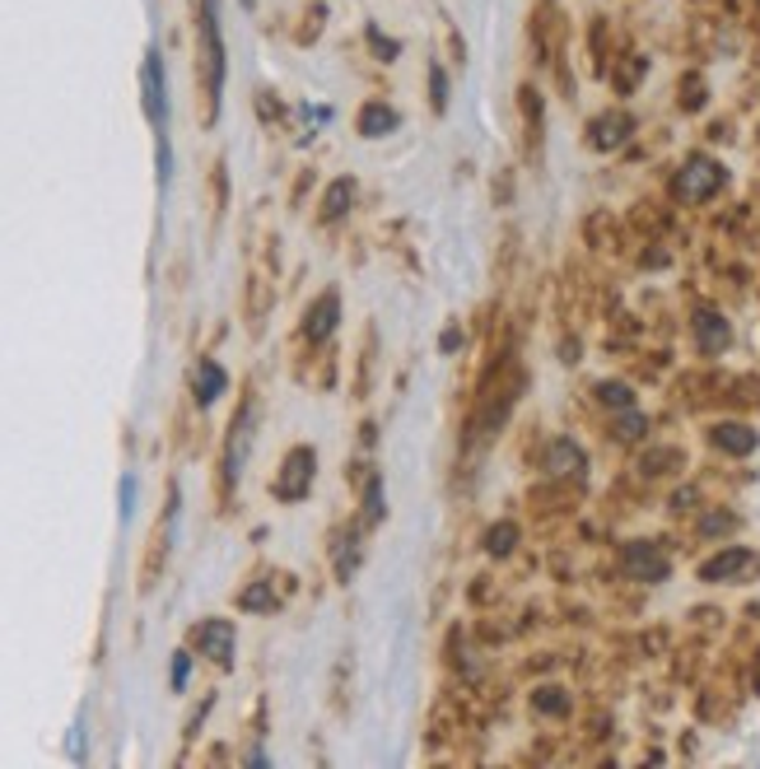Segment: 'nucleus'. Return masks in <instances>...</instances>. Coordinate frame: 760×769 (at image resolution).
Instances as JSON below:
<instances>
[{
  "label": "nucleus",
  "instance_id": "dca6fc26",
  "mask_svg": "<svg viewBox=\"0 0 760 769\" xmlns=\"http://www.w3.org/2000/svg\"><path fill=\"white\" fill-rule=\"evenodd\" d=\"M355 177H337L327 192H322V219H341L346 211H350V201H355Z\"/></svg>",
  "mask_w": 760,
  "mask_h": 769
},
{
  "label": "nucleus",
  "instance_id": "f8f14e48",
  "mask_svg": "<svg viewBox=\"0 0 760 769\" xmlns=\"http://www.w3.org/2000/svg\"><path fill=\"white\" fill-rule=\"evenodd\" d=\"M630 131H635V122L625 117V112H607V117H597V122L588 126V141H593L597 150H616Z\"/></svg>",
  "mask_w": 760,
  "mask_h": 769
},
{
  "label": "nucleus",
  "instance_id": "a878e982",
  "mask_svg": "<svg viewBox=\"0 0 760 769\" xmlns=\"http://www.w3.org/2000/svg\"><path fill=\"white\" fill-rule=\"evenodd\" d=\"M187 671H192L187 653H173V690H183V686H187Z\"/></svg>",
  "mask_w": 760,
  "mask_h": 769
},
{
  "label": "nucleus",
  "instance_id": "39448f33",
  "mask_svg": "<svg viewBox=\"0 0 760 769\" xmlns=\"http://www.w3.org/2000/svg\"><path fill=\"white\" fill-rule=\"evenodd\" d=\"M141 94H145V112L154 131L164 135V122H168V94H164V61L160 52H145V65H141Z\"/></svg>",
  "mask_w": 760,
  "mask_h": 769
},
{
  "label": "nucleus",
  "instance_id": "7ed1b4c3",
  "mask_svg": "<svg viewBox=\"0 0 760 769\" xmlns=\"http://www.w3.org/2000/svg\"><path fill=\"white\" fill-rule=\"evenodd\" d=\"M173 509H177V494L168 500L164 517H160V523H154V532H150V551H145V564H141V593H154V583H160V574H164L168 536H173Z\"/></svg>",
  "mask_w": 760,
  "mask_h": 769
},
{
  "label": "nucleus",
  "instance_id": "412c9836",
  "mask_svg": "<svg viewBox=\"0 0 760 769\" xmlns=\"http://www.w3.org/2000/svg\"><path fill=\"white\" fill-rule=\"evenodd\" d=\"M364 517L369 523H383V476L378 471L364 476Z\"/></svg>",
  "mask_w": 760,
  "mask_h": 769
},
{
  "label": "nucleus",
  "instance_id": "f257e3e1",
  "mask_svg": "<svg viewBox=\"0 0 760 769\" xmlns=\"http://www.w3.org/2000/svg\"><path fill=\"white\" fill-rule=\"evenodd\" d=\"M219 89H225V42H219L215 0L201 6V94H206V122L219 112Z\"/></svg>",
  "mask_w": 760,
  "mask_h": 769
},
{
  "label": "nucleus",
  "instance_id": "b1692460",
  "mask_svg": "<svg viewBox=\"0 0 760 769\" xmlns=\"http://www.w3.org/2000/svg\"><path fill=\"white\" fill-rule=\"evenodd\" d=\"M536 709H542V714H565L569 709V699H565V690H536Z\"/></svg>",
  "mask_w": 760,
  "mask_h": 769
},
{
  "label": "nucleus",
  "instance_id": "6e6552de",
  "mask_svg": "<svg viewBox=\"0 0 760 769\" xmlns=\"http://www.w3.org/2000/svg\"><path fill=\"white\" fill-rule=\"evenodd\" d=\"M196 648L206 653V658H215L219 667L234 663V625L229 621H201L196 625Z\"/></svg>",
  "mask_w": 760,
  "mask_h": 769
},
{
  "label": "nucleus",
  "instance_id": "9d476101",
  "mask_svg": "<svg viewBox=\"0 0 760 769\" xmlns=\"http://www.w3.org/2000/svg\"><path fill=\"white\" fill-rule=\"evenodd\" d=\"M546 471H551V476H569V481H578V476L588 471V458L578 452V443L555 439V443L546 448Z\"/></svg>",
  "mask_w": 760,
  "mask_h": 769
},
{
  "label": "nucleus",
  "instance_id": "5701e85b",
  "mask_svg": "<svg viewBox=\"0 0 760 769\" xmlns=\"http://www.w3.org/2000/svg\"><path fill=\"white\" fill-rule=\"evenodd\" d=\"M430 107H434V112L449 107V75H443V65H439V61L430 65Z\"/></svg>",
  "mask_w": 760,
  "mask_h": 769
},
{
  "label": "nucleus",
  "instance_id": "c85d7f7f",
  "mask_svg": "<svg viewBox=\"0 0 760 769\" xmlns=\"http://www.w3.org/2000/svg\"><path fill=\"white\" fill-rule=\"evenodd\" d=\"M756 690H760V663H756Z\"/></svg>",
  "mask_w": 760,
  "mask_h": 769
},
{
  "label": "nucleus",
  "instance_id": "4be33fe9",
  "mask_svg": "<svg viewBox=\"0 0 760 769\" xmlns=\"http://www.w3.org/2000/svg\"><path fill=\"white\" fill-rule=\"evenodd\" d=\"M513 546H518V527H513V523H495L485 532V551L490 555H509Z\"/></svg>",
  "mask_w": 760,
  "mask_h": 769
},
{
  "label": "nucleus",
  "instance_id": "aec40b11",
  "mask_svg": "<svg viewBox=\"0 0 760 769\" xmlns=\"http://www.w3.org/2000/svg\"><path fill=\"white\" fill-rule=\"evenodd\" d=\"M238 606L243 611H276V587L271 583H248L238 593Z\"/></svg>",
  "mask_w": 760,
  "mask_h": 769
},
{
  "label": "nucleus",
  "instance_id": "ddd939ff",
  "mask_svg": "<svg viewBox=\"0 0 760 769\" xmlns=\"http://www.w3.org/2000/svg\"><path fill=\"white\" fill-rule=\"evenodd\" d=\"M355 126H360V135H369V141H378V135H392V131H397V107H388V103L373 99V103L360 107Z\"/></svg>",
  "mask_w": 760,
  "mask_h": 769
},
{
  "label": "nucleus",
  "instance_id": "a211bd4d",
  "mask_svg": "<svg viewBox=\"0 0 760 769\" xmlns=\"http://www.w3.org/2000/svg\"><path fill=\"white\" fill-rule=\"evenodd\" d=\"M518 107H523V122H527V150L536 160V145H542V99H536V89H523Z\"/></svg>",
  "mask_w": 760,
  "mask_h": 769
},
{
  "label": "nucleus",
  "instance_id": "1a4fd4ad",
  "mask_svg": "<svg viewBox=\"0 0 760 769\" xmlns=\"http://www.w3.org/2000/svg\"><path fill=\"white\" fill-rule=\"evenodd\" d=\"M248 429H253V406H243V411L234 416L229 424V452H225V485L238 481L243 471V452H248Z\"/></svg>",
  "mask_w": 760,
  "mask_h": 769
},
{
  "label": "nucleus",
  "instance_id": "f3484780",
  "mask_svg": "<svg viewBox=\"0 0 760 769\" xmlns=\"http://www.w3.org/2000/svg\"><path fill=\"white\" fill-rule=\"evenodd\" d=\"M713 443H719L723 452H732V458H747V452L756 448V434L747 424H719L713 429Z\"/></svg>",
  "mask_w": 760,
  "mask_h": 769
},
{
  "label": "nucleus",
  "instance_id": "20e7f679",
  "mask_svg": "<svg viewBox=\"0 0 760 769\" xmlns=\"http://www.w3.org/2000/svg\"><path fill=\"white\" fill-rule=\"evenodd\" d=\"M312 466H318V458H312V448H295V452H285L280 476H276V494H280V500H304L308 485H312Z\"/></svg>",
  "mask_w": 760,
  "mask_h": 769
},
{
  "label": "nucleus",
  "instance_id": "2eb2a0df",
  "mask_svg": "<svg viewBox=\"0 0 760 769\" xmlns=\"http://www.w3.org/2000/svg\"><path fill=\"white\" fill-rule=\"evenodd\" d=\"M728 322L719 318V312H696V341H700V350H709V355H719L723 346H728Z\"/></svg>",
  "mask_w": 760,
  "mask_h": 769
},
{
  "label": "nucleus",
  "instance_id": "f03ea898",
  "mask_svg": "<svg viewBox=\"0 0 760 769\" xmlns=\"http://www.w3.org/2000/svg\"><path fill=\"white\" fill-rule=\"evenodd\" d=\"M719 187H723V164L705 160V154H696V160H690V164L677 173V196L690 201V206H700V201L719 196Z\"/></svg>",
  "mask_w": 760,
  "mask_h": 769
},
{
  "label": "nucleus",
  "instance_id": "6ab92c4d",
  "mask_svg": "<svg viewBox=\"0 0 760 769\" xmlns=\"http://www.w3.org/2000/svg\"><path fill=\"white\" fill-rule=\"evenodd\" d=\"M355 560H360V532L346 527L341 541H337V578H341V583L355 574Z\"/></svg>",
  "mask_w": 760,
  "mask_h": 769
},
{
  "label": "nucleus",
  "instance_id": "bb28decb",
  "mask_svg": "<svg viewBox=\"0 0 760 769\" xmlns=\"http://www.w3.org/2000/svg\"><path fill=\"white\" fill-rule=\"evenodd\" d=\"M369 42H373V52L383 57V61H392V57H397V42H388V38L378 33V29H369Z\"/></svg>",
  "mask_w": 760,
  "mask_h": 769
},
{
  "label": "nucleus",
  "instance_id": "4468645a",
  "mask_svg": "<svg viewBox=\"0 0 760 769\" xmlns=\"http://www.w3.org/2000/svg\"><path fill=\"white\" fill-rule=\"evenodd\" d=\"M225 369H219L215 365V359H201V365H196V378H192V388H196V401L201 406H210L215 397H225Z\"/></svg>",
  "mask_w": 760,
  "mask_h": 769
},
{
  "label": "nucleus",
  "instance_id": "423d86ee",
  "mask_svg": "<svg viewBox=\"0 0 760 769\" xmlns=\"http://www.w3.org/2000/svg\"><path fill=\"white\" fill-rule=\"evenodd\" d=\"M625 574H635L639 583H663L667 578V560L654 541H630L625 546Z\"/></svg>",
  "mask_w": 760,
  "mask_h": 769
},
{
  "label": "nucleus",
  "instance_id": "393cba45",
  "mask_svg": "<svg viewBox=\"0 0 760 769\" xmlns=\"http://www.w3.org/2000/svg\"><path fill=\"white\" fill-rule=\"evenodd\" d=\"M597 397L602 401H607V406H620V411H630V388H620V382H602V388H597Z\"/></svg>",
  "mask_w": 760,
  "mask_h": 769
},
{
  "label": "nucleus",
  "instance_id": "cd10ccee",
  "mask_svg": "<svg viewBox=\"0 0 760 769\" xmlns=\"http://www.w3.org/2000/svg\"><path fill=\"white\" fill-rule=\"evenodd\" d=\"M732 517H705V532H728Z\"/></svg>",
  "mask_w": 760,
  "mask_h": 769
},
{
  "label": "nucleus",
  "instance_id": "0eeeda50",
  "mask_svg": "<svg viewBox=\"0 0 760 769\" xmlns=\"http://www.w3.org/2000/svg\"><path fill=\"white\" fill-rule=\"evenodd\" d=\"M751 570H756V555L747 546H728V551H719L713 560L700 564V578L705 583H728V578H742Z\"/></svg>",
  "mask_w": 760,
  "mask_h": 769
},
{
  "label": "nucleus",
  "instance_id": "9b49d317",
  "mask_svg": "<svg viewBox=\"0 0 760 769\" xmlns=\"http://www.w3.org/2000/svg\"><path fill=\"white\" fill-rule=\"evenodd\" d=\"M337 312H341V299H337V294H322V299L308 308V322H304L308 341H327L331 327H337Z\"/></svg>",
  "mask_w": 760,
  "mask_h": 769
}]
</instances>
